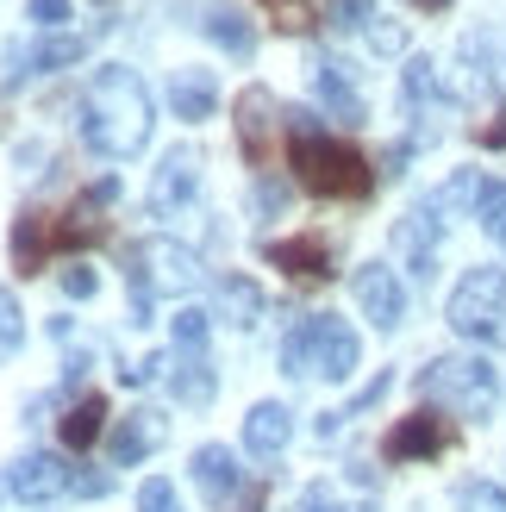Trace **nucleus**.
Masks as SVG:
<instances>
[{
  "instance_id": "obj_1",
  "label": "nucleus",
  "mask_w": 506,
  "mask_h": 512,
  "mask_svg": "<svg viewBox=\"0 0 506 512\" xmlns=\"http://www.w3.org/2000/svg\"><path fill=\"white\" fill-rule=\"evenodd\" d=\"M150 125H157V113H150V88L138 82V69H125V63L94 69V82L82 88V138L100 157H113V163L138 157L150 144Z\"/></svg>"
},
{
  "instance_id": "obj_2",
  "label": "nucleus",
  "mask_w": 506,
  "mask_h": 512,
  "mask_svg": "<svg viewBox=\"0 0 506 512\" xmlns=\"http://www.w3.org/2000/svg\"><path fill=\"white\" fill-rule=\"evenodd\" d=\"M288 163L300 175V188L319 194V200H363L375 188V169L350 144L325 138V125H313V132H288Z\"/></svg>"
},
{
  "instance_id": "obj_3",
  "label": "nucleus",
  "mask_w": 506,
  "mask_h": 512,
  "mask_svg": "<svg viewBox=\"0 0 506 512\" xmlns=\"http://www.w3.org/2000/svg\"><path fill=\"white\" fill-rule=\"evenodd\" d=\"M413 388L425 406H444L457 419H488L494 400H500V369L488 356H432Z\"/></svg>"
},
{
  "instance_id": "obj_4",
  "label": "nucleus",
  "mask_w": 506,
  "mask_h": 512,
  "mask_svg": "<svg viewBox=\"0 0 506 512\" xmlns=\"http://www.w3.org/2000/svg\"><path fill=\"white\" fill-rule=\"evenodd\" d=\"M363 363V344L338 313H313L300 319V331L282 344V369L288 375H325V381H350Z\"/></svg>"
},
{
  "instance_id": "obj_5",
  "label": "nucleus",
  "mask_w": 506,
  "mask_h": 512,
  "mask_svg": "<svg viewBox=\"0 0 506 512\" xmlns=\"http://www.w3.org/2000/svg\"><path fill=\"white\" fill-rule=\"evenodd\" d=\"M444 319L457 338L469 344H506V269H469L457 281V294H450Z\"/></svg>"
},
{
  "instance_id": "obj_6",
  "label": "nucleus",
  "mask_w": 506,
  "mask_h": 512,
  "mask_svg": "<svg viewBox=\"0 0 506 512\" xmlns=\"http://www.w3.org/2000/svg\"><path fill=\"white\" fill-rule=\"evenodd\" d=\"M125 281H132V294H188L200 288V256L175 238H138L125 250Z\"/></svg>"
},
{
  "instance_id": "obj_7",
  "label": "nucleus",
  "mask_w": 506,
  "mask_h": 512,
  "mask_svg": "<svg viewBox=\"0 0 506 512\" xmlns=\"http://www.w3.org/2000/svg\"><path fill=\"white\" fill-rule=\"evenodd\" d=\"M350 294H357L363 319H375V331H394L400 319H407V288H400V275L388 263H363L357 275H350Z\"/></svg>"
},
{
  "instance_id": "obj_8",
  "label": "nucleus",
  "mask_w": 506,
  "mask_h": 512,
  "mask_svg": "<svg viewBox=\"0 0 506 512\" xmlns=\"http://www.w3.org/2000/svg\"><path fill=\"white\" fill-rule=\"evenodd\" d=\"M232 125H238V150H244V163H269V150H275V94L250 82L238 100H232Z\"/></svg>"
},
{
  "instance_id": "obj_9",
  "label": "nucleus",
  "mask_w": 506,
  "mask_h": 512,
  "mask_svg": "<svg viewBox=\"0 0 506 512\" xmlns=\"http://www.w3.org/2000/svg\"><path fill=\"white\" fill-rule=\"evenodd\" d=\"M200 188V150H169V157L157 163V175H150V213L169 219L175 207H188Z\"/></svg>"
},
{
  "instance_id": "obj_10",
  "label": "nucleus",
  "mask_w": 506,
  "mask_h": 512,
  "mask_svg": "<svg viewBox=\"0 0 506 512\" xmlns=\"http://www.w3.org/2000/svg\"><path fill=\"white\" fill-rule=\"evenodd\" d=\"M438 238H444V219L432 207H413L394 225V250H400V263H407L419 281H432V269H438Z\"/></svg>"
},
{
  "instance_id": "obj_11",
  "label": "nucleus",
  "mask_w": 506,
  "mask_h": 512,
  "mask_svg": "<svg viewBox=\"0 0 506 512\" xmlns=\"http://www.w3.org/2000/svg\"><path fill=\"white\" fill-rule=\"evenodd\" d=\"M438 450H450V425L438 413H425V406H419L413 419H400L388 431V444H382L388 463H419V456H438Z\"/></svg>"
},
{
  "instance_id": "obj_12",
  "label": "nucleus",
  "mask_w": 506,
  "mask_h": 512,
  "mask_svg": "<svg viewBox=\"0 0 506 512\" xmlns=\"http://www.w3.org/2000/svg\"><path fill=\"white\" fill-rule=\"evenodd\" d=\"M163 438H169V419L157 413V406H138V413H125V419L113 425V463H119V469H138Z\"/></svg>"
},
{
  "instance_id": "obj_13",
  "label": "nucleus",
  "mask_w": 506,
  "mask_h": 512,
  "mask_svg": "<svg viewBox=\"0 0 506 512\" xmlns=\"http://www.w3.org/2000/svg\"><path fill=\"white\" fill-rule=\"evenodd\" d=\"M263 256L275 269H288L294 281H325V275H332V244H325L319 232H300V238H282V244L269 238Z\"/></svg>"
},
{
  "instance_id": "obj_14",
  "label": "nucleus",
  "mask_w": 506,
  "mask_h": 512,
  "mask_svg": "<svg viewBox=\"0 0 506 512\" xmlns=\"http://www.w3.org/2000/svg\"><path fill=\"white\" fill-rule=\"evenodd\" d=\"M313 94L325 100V113L344 119V125H363V94H357V69H350L344 57H325L313 69Z\"/></svg>"
},
{
  "instance_id": "obj_15",
  "label": "nucleus",
  "mask_w": 506,
  "mask_h": 512,
  "mask_svg": "<svg viewBox=\"0 0 506 512\" xmlns=\"http://www.w3.org/2000/svg\"><path fill=\"white\" fill-rule=\"evenodd\" d=\"M69 469H63V456H50V450H32L25 463L13 469V481L7 488L19 494V500H32V506H44V500H57V494H69Z\"/></svg>"
},
{
  "instance_id": "obj_16",
  "label": "nucleus",
  "mask_w": 506,
  "mask_h": 512,
  "mask_svg": "<svg viewBox=\"0 0 506 512\" xmlns=\"http://www.w3.org/2000/svg\"><path fill=\"white\" fill-rule=\"evenodd\" d=\"M194 481H200V494H207L213 506L244 494V469H238V456L225 450V444H200L194 450Z\"/></svg>"
},
{
  "instance_id": "obj_17",
  "label": "nucleus",
  "mask_w": 506,
  "mask_h": 512,
  "mask_svg": "<svg viewBox=\"0 0 506 512\" xmlns=\"http://www.w3.org/2000/svg\"><path fill=\"white\" fill-rule=\"evenodd\" d=\"M288 438H294V413L282 400H263V406H250V419H244V450L250 456H282L288 450Z\"/></svg>"
},
{
  "instance_id": "obj_18",
  "label": "nucleus",
  "mask_w": 506,
  "mask_h": 512,
  "mask_svg": "<svg viewBox=\"0 0 506 512\" xmlns=\"http://www.w3.org/2000/svg\"><path fill=\"white\" fill-rule=\"evenodd\" d=\"M50 244H57V219L50 213H19V225H13V263H19V275H38L44 269V256H50Z\"/></svg>"
},
{
  "instance_id": "obj_19",
  "label": "nucleus",
  "mask_w": 506,
  "mask_h": 512,
  "mask_svg": "<svg viewBox=\"0 0 506 512\" xmlns=\"http://www.w3.org/2000/svg\"><path fill=\"white\" fill-rule=\"evenodd\" d=\"M82 50H88V32H44L32 50H19V69L25 75H50V69H69V63H82Z\"/></svg>"
},
{
  "instance_id": "obj_20",
  "label": "nucleus",
  "mask_w": 506,
  "mask_h": 512,
  "mask_svg": "<svg viewBox=\"0 0 506 512\" xmlns=\"http://www.w3.org/2000/svg\"><path fill=\"white\" fill-rule=\"evenodd\" d=\"M213 100H219L213 69H175L169 75V107H175V119H213Z\"/></svg>"
},
{
  "instance_id": "obj_21",
  "label": "nucleus",
  "mask_w": 506,
  "mask_h": 512,
  "mask_svg": "<svg viewBox=\"0 0 506 512\" xmlns=\"http://www.w3.org/2000/svg\"><path fill=\"white\" fill-rule=\"evenodd\" d=\"M200 32H207L225 57H250L257 50V32H250V19L238 7H207V19H200Z\"/></svg>"
},
{
  "instance_id": "obj_22",
  "label": "nucleus",
  "mask_w": 506,
  "mask_h": 512,
  "mask_svg": "<svg viewBox=\"0 0 506 512\" xmlns=\"http://www.w3.org/2000/svg\"><path fill=\"white\" fill-rule=\"evenodd\" d=\"M169 388H175V400H182V406H207V400H213V388H219V375H213V363H207L200 350H188L182 363H175Z\"/></svg>"
},
{
  "instance_id": "obj_23",
  "label": "nucleus",
  "mask_w": 506,
  "mask_h": 512,
  "mask_svg": "<svg viewBox=\"0 0 506 512\" xmlns=\"http://www.w3.org/2000/svg\"><path fill=\"white\" fill-rule=\"evenodd\" d=\"M219 313L232 319V325H257V319H263V294H257V281L225 275V281H219Z\"/></svg>"
},
{
  "instance_id": "obj_24",
  "label": "nucleus",
  "mask_w": 506,
  "mask_h": 512,
  "mask_svg": "<svg viewBox=\"0 0 506 512\" xmlns=\"http://www.w3.org/2000/svg\"><path fill=\"white\" fill-rule=\"evenodd\" d=\"M482 188H488V182H482L475 169H457L432 200H425V207H432L438 219H450V213H463V207H482Z\"/></svg>"
},
{
  "instance_id": "obj_25",
  "label": "nucleus",
  "mask_w": 506,
  "mask_h": 512,
  "mask_svg": "<svg viewBox=\"0 0 506 512\" xmlns=\"http://www.w3.org/2000/svg\"><path fill=\"white\" fill-rule=\"evenodd\" d=\"M100 425H107V400L100 394H82V406H69V419H63V444L69 450H88L100 438Z\"/></svg>"
},
{
  "instance_id": "obj_26",
  "label": "nucleus",
  "mask_w": 506,
  "mask_h": 512,
  "mask_svg": "<svg viewBox=\"0 0 506 512\" xmlns=\"http://www.w3.org/2000/svg\"><path fill=\"white\" fill-rule=\"evenodd\" d=\"M19 350H25V313H19L13 288H0V363H13Z\"/></svg>"
},
{
  "instance_id": "obj_27",
  "label": "nucleus",
  "mask_w": 506,
  "mask_h": 512,
  "mask_svg": "<svg viewBox=\"0 0 506 512\" xmlns=\"http://www.w3.org/2000/svg\"><path fill=\"white\" fill-rule=\"evenodd\" d=\"M400 94H407V107H425V100H438V63H432V57H413L407 75H400Z\"/></svg>"
},
{
  "instance_id": "obj_28",
  "label": "nucleus",
  "mask_w": 506,
  "mask_h": 512,
  "mask_svg": "<svg viewBox=\"0 0 506 512\" xmlns=\"http://www.w3.org/2000/svg\"><path fill=\"white\" fill-rule=\"evenodd\" d=\"M169 325H175V344H182V350H200V344H207V331H213V313H200V306H182V313H175Z\"/></svg>"
},
{
  "instance_id": "obj_29",
  "label": "nucleus",
  "mask_w": 506,
  "mask_h": 512,
  "mask_svg": "<svg viewBox=\"0 0 506 512\" xmlns=\"http://www.w3.org/2000/svg\"><path fill=\"white\" fill-rule=\"evenodd\" d=\"M457 506L463 512H506V488H494V481H463Z\"/></svg>"
},
{
  "instance_id": "obj_30",
  "label": "nucleus",
  "mask_w": 506,
  "mask_h": 512,
  "mask_svg": "<svg viewBox=\"0 0 506 512\" xmlns=\"http://www.w3.org/2000/svg\"><path fill=\"white\" fill-rule=\"evenodd\" d=\"M475 219H482L488 232L506 244V182H488V188H482V207H475Z\"/></svg>"
},
{
  "instance_id": "obj_31",
  "label": "nucleus",
  "mask_w": 506,
  "mask_h": 512,
  "mask_svg": "<svg viewBox=\"0 0 506 512\" xmlns=\"http://www.w3.org/2000/svg\"><path fill=\"white\" fill-rule=\"evenodd\" d=\"M138 512H182V500H175V481L150 475L144 488H138Z\"/></svg>"
},
{
  "instance_id": "obj_32",
  "label": "nucleus",
  "mask_w": 506,
  "mask_h": 512,
  "mask_svg": "<svg viewBox=\"0 0 506 512\" xmlns=\"http://www.w3.org/2000/svg\"><path fill=\"white\" fill-rule=\"evenodd\" d=\"M338 25V32H357V25H369L375 19V0H332V13H325Z\"/></svg>"
},
{
  "instance_id": "obj_33",
  "label": "nucleus",
  "mask_w": 506,
  "mask_h": 512,
  "mask_svg": "<svg viewBox=\"0 0 506 512\" xmlns=\"http://www.w3.org/2000/svg\"><path fill=\"white\" fill-rule=\"evenodd\" d=\"M25 19L44 25V32H57V25L69 19V0H25Z\"/></svg>"
},
{
  "instance_id": "obj_34",
  "label": "nucleus",
  "mask_w": 506,
  "mask_h": 512,
  "mask_svg": "<svg viewBox=\"0 0 506 512\" xmlns=\"http://www.w3.org/2000/svg\"><path fill=\"white\" fill-rule=\"evenodd\" d=\"M94 288H100V275H94L88 263H75V269H63V294H69V300H94Z\"/></svg>"
},
{
  "instance_id": "obj_35",
  "label": "nucleus",
  "mask_w": 506,
  "mask_h": 512,
  "mask_svg": "<svg viewBox=\"0 0 506 512\" xmlns=\"http://www.w3.org/2000/svg\"><path fill=\"white\" fill-rule=\"evenodd\" d=\"M157 369H163V356H138V363L119 369V381H125V388H150V381H157Z\"/></svg>"
},
{
  "instance_id": "obj_36",
  "label": "nucleus",
  "mask_w": 506,
  "mask_h": 512,
  "mask_svg": "<svg viewBox=\"0 0 506 512\" xmlns=\"http://www.w3.org/2000/svg\"><path fill=\"white\" fill-rule=\"evenodd\" d=\"M69 488H75V494H82V500H100V494H107V488H113V475H100V469H82V475H75V481H69Z\"/></svg>"
},
{
  "instance_id": "obj_37",
  "label": "nucleus",
  "mask_w": 506,
  "mask_h": 512,
  "mask_svg": "<svg viewBox=\"0 0 506 512\" xmlns=\"http://www.w3.org/2000/svg\"><path fill=\"white\" fill-rule=\"evenodd\" d=\"M257 207H263V213H282V207H288V188H282V182H257Z\"/></svg>"
},
{
  "instance_id": "obj_38",
  "label": "nucleus",
  "mask_w": 506,
  "mask_h": 512,
  "mask_svg": "<svg viewBox=\"0 0 506 512\" xmlns=\"http://www.w3.org/2000/svg\"><path fill=\"white\" fill-rule=\"evenodd\" d=\"M375 50H388V57L407 50V32H400V25H375Z\"/></svg>"
},
{
  "instance_id": "obj_39",
  "label": "nucleus",
  "mask_w": 506,
  "mask_h": 512,
  "mask_svg": "<svg viewBox=\"0 0 506 512\" xmlns=\"http://www.w3.org/2000/svg\"><path fill=\"white\" fill-rule=\"evenodd\" d=\"M475 138H482L488 150H506V113H494V125H482V132H475Z\"/></svg>"
},
{
  "instance_id": "obj_40",
  "label": "nucleus",
  "mask_w": 506,
  "mask_h": 512,
  "mask_svg": "<svg viewBox=\"0 0 506 512\" xmlns=\"http://www.w3.org/2000/svg\"><path fill=\"white\" fill-rule=\"evenodd\" d=\"M407 157H413V144H394L388 157H382V163H388V175H407Z\"/></svg>"
},
{
  "instance_id": "obj_41",
  "label": "nucleus",
  "mask_w": 506,
  "mask_h": 512,
  "mask_svg": "<svg viewBox=\"0 0 506 512\" xmlns=\"http://www.w3.org/2000/svg\"><path fill=\"white\" fill-rule=\"evenodd\" d=\"M325 506V488H307V494H300V506H288V512H319Z\"/></svg>"
},
{
  "instance_id": "obj_42",
  "label": "nucleus",
  "mask_w": 506,
  "mask_h": 512,
  "mask_svg": "<svg viewBox=\"0 0 506 512\" xmlns=\"http://www.w3.org/2000/svg\"><path fill=\"white\" fill-rule=\"evenodd\" d=\"M413 7H432V13H444V7H450V0H413Z\"/></svg>"
},
{
  "instance_id": "obj_43",
  "label": "nucleus",
  "mask_w": 506,
  "mask_h": 512,
  "mask_svg": "<svg viewBox=\"0 0 506 512\" xmlns=\"http://www.w3.org/2000/svg\"><path fill=\"white\" fill-rule=\"evenodd\" d=\"M319 512H344V506H332V500H325V506H319Z\"/></svg>"
},
{
  "instance_id": "obj_44",
  "label": "nucleus",
  "mask_w": 506,
  "mask_h": 512,
  "mask_svg": "<svg viewBox=\"0 0 506 512\" xmlns=\"http://www.w3.org/2000/svg\"><path fill=\"white\" fill-rule=\"evenodd\" d=\"M0 494H7V488H0Z\"/></svg>"
}]
</instances>
